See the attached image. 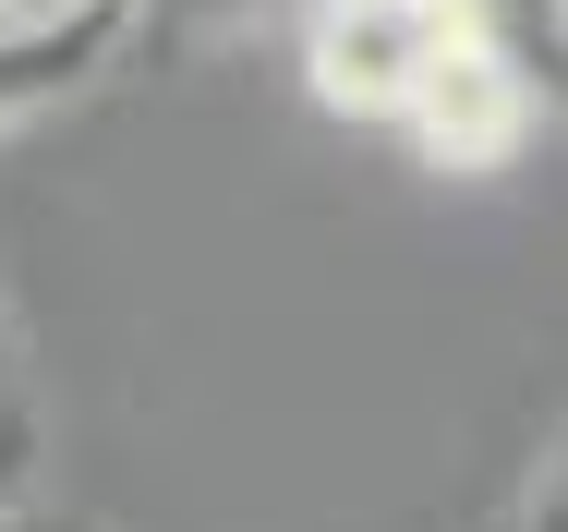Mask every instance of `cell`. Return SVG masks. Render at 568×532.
<instances>
[{
	"mask_svg": "<svg viewBox=\"0 0 568 532\" xmlns=\"http://www.w3.org/2000/svg\"><path fill=\"white\" fill-rule=\"evenodd\" d=\"M459 37H484L459 0H303L291 61H303V98H315V109L399 133L412 98L436 86V61H448Z\"/></svg>",
	"mask_w": 568,
	"mask_h": 532,
	"instance_id": "obj_1",
	"label": "cell"
},
{
	"mask_svg": "<svg viewBox=\"0 0 568 532\" xmlns=\"http://www.w3.org/2000/svg\"><path fill=\"white\" fill-rule=\"evenodd\" d=\"M545 86L496 49V37H459L448 61H436V86L412 98V121H399V145L424 158V170H508L520 145H532V121H545Z\"/></svg>",
	"mask_w": 568,
	"mask_h": 532,
	"instance_id": "obj_2",
	"label": "cell"
},
{
	"mask_svg": "<svg viewBox=\"0 0 568 532\" xmlns=\"http://www.w3.org/2000/svg\"><path fill=\"white\" fill-rule=\"evenodd\" d=\"M121 73V12H73V24H0V133L73 109L85 86Z\"/></svg>",
	"mask_w": 568,
	"mask_h": 532,
	"instance_id": "obj_3",
	"label": "cell"
},
{
	"mask_svg": "<svg viewBox=\"0 0 568 532\" xmlns=\"http://www.w3.org/2000/svg\"><path fill=\"white\" fill-rule=\"evenodd\" d=\"M49 484V363L24 339V303L0 279V509H24Z\"/></svg>",
	"mask_w": 568,
	"mask_h": 532,
	"instance_id": "obj_4",
	"label": "cell"
},
{
	"mask_svg": "<svg viewBox=\"0 0 568 532\" xmlns=\"http://www.w3.org/2000/svg\"><path fill=\"white\" fill-rule=\"evenodd\" d=\"M303 0H121V61L158 49H242V37H291Z\"/></svg>",
	"mask_w": 568,
	"mask_h": 532,
	"instance_id": "obj_5",
	"label": "cell"
},
{
	"mask_svg": "<svg viewBox=\"0 0 568 532\" xmlns=\"http://www.w3.org/2000/svg\"><path fill=\"white\" fill-rule=\"evenodd\" d=\"M459 12H471V24H484V37H496V49H508V61H520V73H532V86H545V98H557V49H568V0H459Z\"/></svg>",
	"mask_w": 568,
	"mask_h": 532,
	"instance_id": "obj_6",
	"label": "cell"
},
{
	"mask_svg": "<svg viewBox=\"0 0 568 532\" xmlns=\"http://www.w3.org/2000/svg\"><path fill=\"white\" fill-rule=\"evenodd\" d=\"M73 12H121V0H0V24H73Z\"/></svg>",
	"mask_w": 568,
	"mask_h": 532,
	"instance_id": "obj_7",
	"label": "cell"
},
{
	"mask_svg": "<svg viewBox=\"0 0 568 532\" xmlns=\"http://www.w3.org/2000/svg\"><path fill=\"white\" fill-rule=\"evenodd\" d=\"M0 532H49V509H37V496H24V509H0Z\"/></svg>",
	"mask_w": 568,
	"mask_h": 532,
	"instance_id": "obj_8",
	"label": "cell"
}]
</instances>
